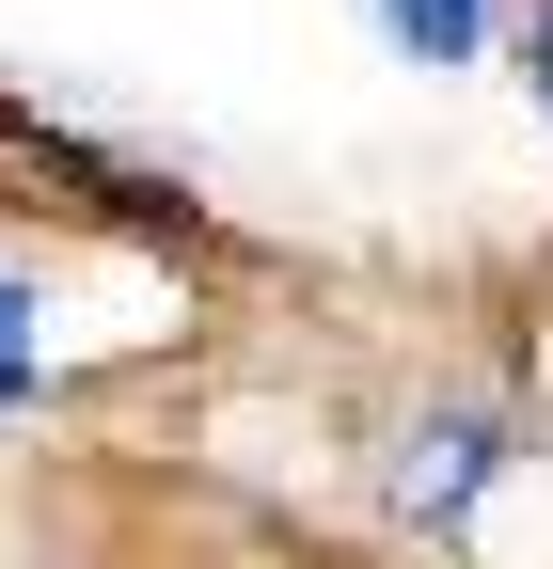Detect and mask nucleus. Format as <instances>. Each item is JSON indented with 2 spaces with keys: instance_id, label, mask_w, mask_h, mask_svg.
<instances>
[{
  "instance_id": "obj_3",
  "label": "nucleus",
  "mask_w": 553,
  "mask_h": 569,
  "mask_svg": "<svg viewBox=\"0 0 553 569\" xmlns=\"http://www.w3.org/2000/svg\"><path fill=\"white\" fill-rule=\"evenodd\" d=\"M48 380V332H32V284H0V411Z\"/></svg>"
},
{
  "instance_id": "obj_1",
  "label": "nucleus",
  "mask_w": 553,
  "mask_h": 569,
  "mask_svg": "<svg viewBox=\"0 0 553 569\" xmlns=\"http://www.w3.org/2000/svg\"><path fill=\"white\" fill-rule=\"evenodd\" d=\"M491 475H506V411H411L395 459H380L395 522H474V490H491Z\"/></svg>"
},
{
  "instance_id": "obj_4",
  "label": "nucleus",
  "mask_w": 553,
  "mask_h": 569,
  "mask_svg": "<svg viewBox=\"0 0 553 569\" xmlns=\"http://www.w3.org/2000/svg\"><path fill=\"white\" fill-rule=\"evenodd\" d=\"M522 80H537V111H553V0H522Z\"/></svg>"
},
{
  "instance_id": "obj_2",
  "label": "nucleus",
  "mask_w": 553,
  "mask_h": 569,
  "mask_svg": "<svg viewBox=\"0 0 553 569\" xmlns=\"http://www.w3.org/2000/svg\"><path fill=\"white\" fill-rule=\"evenodd\" d=\"M380 32L411 63H474V48H491V0H380Z\"/></svg>"
}]
</instances>
